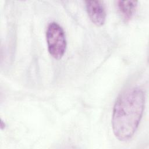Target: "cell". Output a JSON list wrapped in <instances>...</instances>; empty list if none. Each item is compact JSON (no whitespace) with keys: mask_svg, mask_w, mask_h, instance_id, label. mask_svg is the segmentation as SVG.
Returning <instances> with one entry per match:
<instances>
[{"mask_svg":"<svg viewBox=\"0 0 149 149\" xmlns=\"http://www.w3.org/2000/svg\"><path fill=\"white\" fill-rule=\"evenodd\" d=\"M145 106V94L139 87L123 91L116 100L112 111L113 133L119 141H125L134 135L141 119Z\"/></svg>","mask_w":149,"mask_h":149,"instance_id":"6da1fadb","label":"cell"},{"mask_svg":"<svg viewBox=\"0 0 149 149\" xmlns=\"http://www.w3.org/2000/svg\"><path fill=\"white\" fill-rule=\"evenodd\" d=\"M48 50L52 57L60 59L66 49V39L62 27L56 22H51L46 31Z\"/></svg>","mask_w":149,"mask_h":149,"instance_id":"7a4b0ae2","label":"cell"},{"mask_svg":"<svg viewBox=\"0 0 149 149\" xmlns=\"http://www.w3.org/2000/svg\"><path fill=\"white\" fill-rule=\"evenodd\" d=\"M86 11L91 21L97 26H102L106 20V10L101 1H85Z\"/></svg>","mask_w":149,"mask_h":149,"instance_id":"3957f363","label":"cell"},{"mask_svg":"<svg viewBox=\"0 0 149 149\" xmlns=\"http://www.w3.org/2000/svg\"><path fill=\"white\" fill-rule=\"evenodd\" d=\"M115 3L122 19L125 22H129L135 13L138 2L136 1H117Z\"/></svg>","mask_w":149,"mask_h":149,"instance_id":"277c9868","label":"cell"}]
</instances>
